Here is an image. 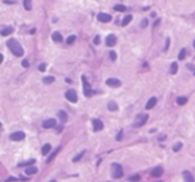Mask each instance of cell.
Returning a JSON list of instances; mask_svg holds the SVG:
<instances>
[{"instance_id": "603a6c76", "label": "cell", "mask_w": 195, "mask_h": 182, "mask_svg": "<svg viewBox=\"0 0 195 182\" xmlns=\"http://www.w3.org/2000/svg\"><path fill=\"white\" fill-rule=\"evenodd\" d=\"M43 83H44V84H52V83H55V77H53V76H47V77H44V79H43Z\"/></svg>"}, {"instance_id": "60d3db41", "label": "cell", "mask_w": 195, "mask_h": 182, "mask_svg": "<svg viewBox=\"0 0 195 182\" xmlns=\"http://www.w3.org/2000/svg\"><path fill=\"white\" fill-rule=\"evenodd\" d=\"M117 141H120V140H122V132H120V133L117 134V138H116Z\"/></svg>"}, {"instance_id": "4fadbf2b", "label": "cell", "mask_w": 195, "mask_h": 182, "mask_svg": "<svg viewBox=\"0 0 195 182\" xmlns=\"http://www.w3.org/2000/svg\"><path fill=\"white\" fill-rule=\"evenodd\" d=\"M162 174H163V169H162V168H155V169L151 172V177L158 178V177L162 176Z\"/></svg>"}, {"instance_id": "1f68e13d", "label": "cell", "mask_w": 195, "mask_h": 182, "mask_svg": "<svg viewBox=\"0 0 195 182\" xmlns=\"http://www.w3.org/2000/svg\"><path fill=\"white\" fill-rule=\"evenodd\" d=\"M74 40H76V36H74V35H72V36H69L66 39V43H68V44H73Z\"/></svg>"}, {"instance_id": "30bf717a", "label": "cell", "mask_w": 195, "mask_h": 182, "mask_svg": "<svg viewBox=\"0 0 195 182\" xmlns=\"http://www.w3.org/2000/svg\"><path fill=\"white\" fill-rule=\"evenodd\" d=\"M106 85L113 87V88H118L121 85V81L117 80V79H108V80H106Z\"/></svg>"}, {"instance_id": "ffe728a7", "label": "cell", "mask_w": 195, "mask_h": 182, "mask_svg": "<svg viewBox=\"0 0 195 182\" xmlns=\"http://www.w3.org/2000/svg\"><path fill=\"white\" fill-rule=\"evenodd\" d=\"M131 20H133V16H131V15H128V16H125V17H124V20H122V25L126 27Z\"/></svg>"}, {"instance_id": "d6986e66", "label": "cell", "mask_w": 195, "mask_h": 182, "mask_svg": "<svg viewBox=\"0 0 195 182\" xmlns=\"http://www.w3.org/2000/svg\"><path fill=\"white\" fill-rule=\"evenodd\" d=\"M33 164H35V160H33V158H31V160H28V161L19 162V166H31V165H33Z\"/></svg>"}, {"instance_id": "277c9868", "label": "cell", "mask_w": 195, "mask_h": 182, "mask_svg": "<svg viewBox=\"0 0 195 182\" xmlns=\"http://www.w3.org/2000/svg\"><path fill=\"white\" fill-rule=\"evenodd\" d=\"M147 120H149V116H147V114H139V116H137L135 122H134V126H135V128L143 126L147 122Z\"/></svg>"}, {"instance_id": "f35d334b", "label": "cell", "mask_w": 195, "mask_h": 182, "mask_svg": "<svg viewBox=\"0 0 195 182\" xmlns=\"http://www.w3.org/2000/svg\"><path fill=\"white\" fill-rule=\"evenodd\" d=\"M21 64H23V67H24V68H28V67H29V63H28L27 60H23Z\"/></svg>"}, {"instance_id": "c3c4849f", "label": "cell", "mask_w": 195, "mask_h": 182, "mask_svg": "<svg viewBox=\"0 0 195 182\" xmlns=\"http://www.w3.org/2000/svg\"><path fill=\"white\" fill-rule=\"evenodd\" d=\"M194 75H195V73H194Z\"/></svg>"}, {"instance_id": "ac0fdd59", "label": "cell", "mask_w": 195, "mask_h": 182, "mask_svg": "<svg viewBox=\"0 0 195 182\" xmlns=\"http://www.w3.org/2000/svg\"><path fill=\"white\" fill-rule=\"evenodd\" d=\"M60 150H61V146H59V148H57V149H55V152H53V153L51 154V156L48 157V160H47V162H51V161L53 160V158H55V157L57 156V153H59Z\"/></svg>"}, {"instance_id": "f546056e", "label": "cell", "mask_w": 195, "mask_h": 182, "mask_svg": "<svg viewBox=\"0 0 195 182\" xmlns=\"http://www.w3.org/2000/svg\"><path fill=\"white\" fill-rule=\"evenodd\" d=\"M186 57V49L183 48V49H181V52H179V55H178V59L179 60H183Z\"/></svg>"}, {"instance_id": "cb8c5ba5", "label": "cell", "mask_w": 195, "mask_h": 182, "mask_svg": "<svg viewBox=\"0 0 195 182\" xmlns=\"http://www.w3.org/2000/svg\"><path fill=\"white\" fill-rule=\"evenodd\" d=\"M114 11H117V12H125L126 7L122 4H117V5H114Z\"/></svg>"}, {"instance_id": "ab89813d", "label": "cell", "mask_w": 195, "mask_h": 182, "mask_svg": "<svg viewBox=\"0 0 195 182\" xmlns=\"http://www.w3.org/2000/svg\"><path fill=\"white\" fill-rule=\"evenodd\" d=\"M147 24H149V23H147V20H146V19H145V20L142 21V25H141V27H142V28H146V27H147Z\"/></svg>"}, {"instance_id": "7a4b0ae2", "label": "cell", "mask_w": 195, "mask_h": 182, "mask_svg": "<svg viewBox=\"0 0 195 182\" xmlns=\"http://www.w3.org/2000/svg\"><path fill=\"white\" fill-rule=\"evenodd\" d=\"M112 176H113V178H121L122 176H124V170H122V166L120 165V164H113L112 165Z\"/></svg>"}, {"instance_id": "b9f144b4", "label": "cell", "mask_w": 195, "mask_h": 182, "mask_svg": "<svg viewBox=\"0 0 195 182\" xmlns=\"http://www.w3.org/2000/svg\"><path fill=\"white\" fill-rule=\"evenodd\" d=\"M3 59H4V57H3V55H1V53H0V64L3 63Z\"/></svg>"}, {"instance_id": "d6a6232c", "label": "cell", "mask_w": 195, "mask_h": 182, "mask_svg": "<svg viewBox=\"0 0 195 182\" xmlns=\"http://www.w3.org/2000/svg\"><path fill=\"white\" fill-rule=\"evenodd\" d=\"M109 56H110V60H112V61H114V60L117 59V53L114 52V51H110L109 52Z\"/></svg>"}, {"instance_id": "f6af8a7d", "label": "cell", "mask_w": 195, "mask_h": 182, "mask_svg": "<svg viewBox=\"0 0 195 182\" xmlns=\"http://www.w3.org/2000/svg\"><path fill=\"white\" fill-rule=\"evenodd\" d=\"M52 182H56V181H52Z\"/></svg>"}, {"instance_id": "9c48e42d", "label": "cell", "mask_w": 195, "mask_h": 182, "mask_svg": "<svg viewBox=\"0 0 195 182\" xmlns=\"http://www.w3.org/2000/svg\"><path fill=\"white\" fill-rule=\"evenodd\" d=\"M92 122H93V128H94V130H96V132H98V130H102V129H104V122H102L101 120L94 118Z\"/></svg>"}, {"instance_id": "3957f363", "label": "cell", "mask_w": 195, "mask_h": 182, "mask_svg": "<svg viewBox=\"0 0 195 182\" xmlns=\"http://www.w3.org/2000/svg\"><path fill=\"white\" fill-rule=\"evenodd\" d=\"M81 80H82V85H84V94H85L86 97H90V96H93V93H94V92L92 91V88H90V84L88 83L86 77H85V76H81Z\"/></svg>"}, {"instance_id": "d590c367", "label": "cell", "mask_w": 195, "mask_h": 182, "mask_svg": "<svg viewBox=\"0 0 195 182\" xmlns=\"http://www.w3.org/2000/svg\"><path fill=\"white\" fill-rule=\"evenodd\" d=\"M169 47H170V39L167 37L166 41H165V51H167V49H169Z\"/></svg>"}, {"instance_id": "f1b7e54d", "label": "cell", "mask_w": 195, "mask_h": 182, "mask_svg": "<svg viewBox=\"0 0 195 182\" xmlns=\"http://www.w3.org/2000/svg\"><path fill=\"white\" fill-rule=\"evenodd\" d=\"M186 102H187V98L186 97H178L177 98V104H178V105H185Z\"/></svg>"}, {"instance_id": "5bb4252c", "label": "cell", "mask_w": 195, "mask_h": 182, "mask_svg": "<svg viewBox=\"0 0 195 182\" xmlns=\"http://www.w3.org/2000/svg\"><path fill=\"white\" fill-rule=\"evenodd\" d=\"M52 40L55 41V43H61V41H63V36H61V33H60V32H53V35H52Z\"/></svg>"}, {"instance_id": "e575fe53", "label": "cell", "mask_w": 195, "mask_h": 182, "mask_svg": "<svg viewBox=\"0 0 195 182\" xmlns=\"http://www.w3.org/2000/svg\"><path fill=\"white\" fill-rule=\"evenodd\" d=\"M20 178H15V177H8L5 180V182H16V181H19Z\"/></svg>"}, {"instance_id": "44dd1931", "label": "cell", "mask_w": 195, "mask_h": 182, "mask_svg": "<svg viewBox=\"0 0 195 182\" xmlns=\"http://www.w3.org/2000/svg\"><path fill=\"white\" fill-rule=\"evenodd\" d=\"M108 109L112 110V112H116V110L118 109V106H117V104L114 102V101H110V102L108 104Z\"/></svg>"}, {"instance_id": "7dc6e473", "label": "cell", "mask_w": 195, "mask_h": 182, "mask_svg": "<svg viewBox=\"0 0 195 182\" xmlns=\"http://www.w3.org/2000/svg\"><path fill=\"white\" fill-rule=\"evenodd\" d=\"M159 182H162V181H159Z\"/></svg>"}, {"instance_id": "ee69618b", "label": "cell", "mask_w": 195, "mask_h": 182, "mask_svg": "<svg viewBox=\"0 0 195 182\" xmlns=\"http://www.w3.org/2000/svg\"><path fill=\"white\" fill-rule=\"evenodd\" d=\"M194 48H195V40H194Z\"/></svg>"}, {"instance_id": "7c38bea8", "label": "cell", "mask_w": 195, "mask_h": 182, "mask_svg": "<svg viewBox=\"0 0 195 182\" xmlns=\"http://www.w3.org/2000/svg\"><path fill=\"white\" fill-rule=\"evenodd\" d=\"M183 180H185L186 182H195L194 176L189 172V170H185V172H183Z\"/></svg>"}, {"instance_id": "7bdbcfd3", "label": "cell", "mask_w": 195, "mask_h": 182, "mask_svg": "<svg viewBox=\"0 0 195 182\" xmlns=\"http://www.w3.org/2000/svg\"><path fill=\"white\" fill-rule=\"evenodd\" d=\"M35 32H36V29L33 28V29H31V32H29V33H31V35H33V33H35Z\"/></svg>"}, {"instance_id": "e0dca14e", "label": "cell", "mask_w": 195, "mask_h": 182, "mask_svg": "<svg viewBox=\"0 0 195 182\" xmlns=\"http://www.w3.org/2000/svg\"><path fill=\"white\" fill-rule=\"evenodd\" d=\"M51 149H52V146H51V144H45L44 146H43V149H41V153L44 154V156H47V154L51 152Z\"/></svg>"}, {"instance_id": "6da1fadb", "label": "cell", "mask_w": 195, "mask_h": 182, "mask_svg": "<svg viewBox=\"0 0 195 182\" xmlns=\"http://www.w3.org/2000/svg\"><path fill=\"white\" fill-rule=\"evenodd\" d=\"M7 47L9 48V51L13 53L15 56H23L24 55V49H23V47L20 44H19V43L15 40V39H11V40H8L7 41Z\"/></svg>"}, {"instance_id": "8992f818", "label": "cell", "mask_w": 195, "mask_h": 182, "mask_svg": "<svg viewBox=\"0 0 195 182\" xmlns=\"http://www.w3.org/2000/svg\"><path fill=\"white\" fill-rule=\"evenodd\" d=\"M9 138L12 141H21L25 138V133L24 132H15V133H12L9 136Z\"/></svg>"}, {"instance_id": "4dcf8cb0", "label": "cell", "mask_w": 195, "mask_h": 182, "mask_svg": "<svg viewBox=\"0 0 195 182\" xmlns=\"http://www.w3.org/2000/svg\"><path fill=\"white\" fill-rule=\"evenodd\" d=\"M139 176L138 174H135V176H131V177H129V181L130 182H137V181H139Z\"/></svg>"}, {"instance_id": "bcb514c9", "label": "cell", "mask_w": 195, "mask_h": 182, "mask_svg": "<svg viewBox=\"0 0 195 182\" xmlns=\"http://www.w3.org/2000/svg\"><path fill=\"white\" fill-rule=\"evenodd\" d=\"M0 126H1V124H0Z\"/></svg>"}, {"instance_id": "9a60e30c", "label": "cell", "mask_w": 195, "mask_h": 182, "mask_svg": "<svg viewBox=\"0 0 195 182\" xmlns=\"http://www.w3.org/2000/svg\"><path fill=\"white\" fill-rule=\"evenodd\" d=\"M37 169L36 166H28V168L25 169V174H28V176H32V174H36L37 173Z\"/></svg>"}, {"instance_id": "836d02e7", "label": "cell", "mask_w": 195, "mask_h": 182, "mask_svg": "<svg viewBox=\"0 0 195 182\" xmlns=\"http://www.w3.org/2000/svg\"><path fill=\"white\" fill-rule=\"evenodd\" d=\"M181 148H182V142H178V144H175V146L173 148V150H174V152H179V150H181Z\"/></svg>"}, {"instance_id": "8fae6325", "label": "cell", "mask_w": 195, "mask_h": 182, "mask_svg": "<svg viewBox=\"0 0 195 182\" xmlns=\"http://www.w3.org/2000/svg\"><path fill=\"white\" fill-rule=\"evenodd\" d=\"M116 43H117V37L114 35H109L106 37V45L108 47H113V45H116Z\"/></svg>"}, {"instance_id": "8d00e7d4", "label": "cell", "mask_w": 195, "mask_h": 182, "mask_svg": "<svg viewBox=\"0 0 195 182\" xmlns=\"http://www.w3.org/2000/svg\"><path fill=\"white\" fill-rule=\"evenodd\" d=\"M45 68H47V65H45V64L39 65V71H41V72H44V71H45Z\"/></svg>"}, {"instance_id": "83f0119b", "label": "cell", "mask_w": 195, "mask_h": 182, "mask_svg": "<svg viewBox=\"0 0 195 182\" xmlns=\"http://www.w3.org/2000/svg\"><path fill=\"white\" fill-rule=\"evenodd\" d=\"M84 154H85V150H82L81 153H78L76 157H73V160H72V161H73V162H77V161H80V160H81V158L84 157Z\"/></svg>"}, {"instance_id": "7402d4cb", "label": "cell", "mask_w": 195, "mask_h": 182, "mask_svg": "<svg viewBox=\"0 0 195 182\" xmlns=\"http://www.w3.org/2000/svg\"><path fill=\"white\" fill-rule=\"evenodd\" d=\"M12 32H13V28H12V27H8V28H4L1 31V35H3V36H8V35H11Z\"/></svg>"}, {"instance_id": "52a82bcc", "label": "cell", "mask_w": 195, "mask_h": 182, "mask_svg": "<svg viewBox=\"0 0 195 182\" xmlns=\"http://www.w3.org/2000/svg\"><path fill=\"white\" fill-rule=\"evenodd\" d=\"M97 19H98V21H101V23H109L110 20H112V16H110L109 13L101 12V13L97 15Z\"/></svg>"}, {"instance_id": "ba28073f", "label": "cell", "mask_w": 195, "mask_h": 182, "mask_svg": "<svg viewBox=\"0 0 195 182\" xmlns=\"http://www.w3.org/2000/svg\"><path fill=\"white\" fill-rule=\"evenodd\" d=\"M56 126V120L55 118H48L43 122V128L45 129H51V128H55Z\"/></svg>"}, {"instance_id": "4316f807", "label": "cell", "mask_w": 195, "mask_h": 182, "mask_svg": "<svg viewBox=\"0 0 195 182\" xmlns=\"http://www.w3.org/2000/svg\"><path fill=\"white\" fill-rule=\"evenodd\" d=\"M59 117H60V118H61V120H63V121L65 122V121L68 120V114L65 113L64 110H60V112H59Z\"/></svg>"}, {"instance_id": "484cf974", "label": "cell", "mask_w": 195, "mask_h": 182, "mask_svg": "<svg viewBox=\"0 0 195 182\" xmlns=\"http://www.w3.org/2000/svg\"><path fill=\"white\" fill-rule=\"evenodd\" d=\"M24 8L27 11H31V8H32V0H24Z\"/></svg>"}, {"instance_id": "2e32d148", "label": "cell", "mask_w": 195, "mask_h": 182, "mask_svg": "<svg viewBox=\"0 0 195 182\" xmlns=\"http://www.w3.org/2000/svg\"><path fill=\"white\" fill-rule=\"evenodd\" d=\"M155 104H157V98L155 97H151L147 101V104H146V109H151V108H154Z\"/></svg>"}, {"instance_id": "5b68a950", "label": "cell", "mask_w": 195, "mask_h": 182, "mask_svg": "<svg viewBox=\"0 0 195 182\" xmlns=\"http://www.w3.org/2000/svg\"><path fill=\"white\" fill-rule=\"evenodd\" d=\"M65 97H66L68 101L70 102H77V93L73 91V89H69V91H66V93H65Z\"/></svg>"}, {"instance_id": "d4e9b609", "label": "cell", "mask_w": 195, "mask_h": 182, "mask_svg": "<svg viewBox=\"0 0 195 182\" xmlns=\"http://www.w3.org/2000/svg\"><path fill=\"white\" fill-rule=\"evenodd\" d=\"M170 72H171V75H175V73L178 72V64H177V63H173V64H171Z\"/></svg>"}, {"instance_id": "74e56055", "label": "cell", "mask_w": 195, "mask_h": 182, "mask_svg": "<svg viewBox=\"0 0 195 182\" xmlns=\"http://www.w3.org/2000/svg\"><path fill=\"white\" fill-rule=\"evenodd\" d=\"M100 40H101L100 36H96V37H94V44H96V45H98V44H100Z\"/></svg>"}]
</instances>
